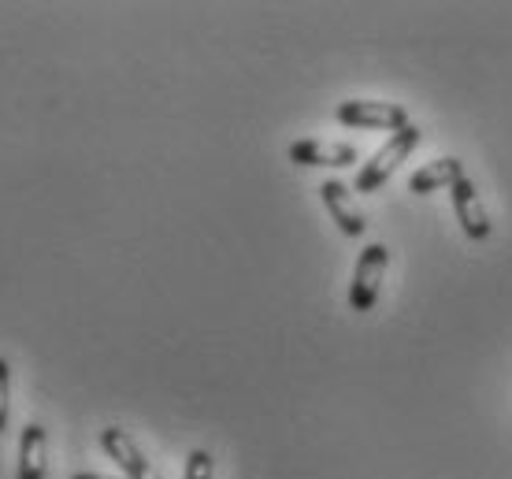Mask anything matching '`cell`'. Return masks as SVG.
Listing matches in <instances>:
<instances>
[{"label": "cell", "instance_id": "1", "mask_svg": "<svg viewBox=\"0 0 512 479\" xmlns=\"http://www.w3.org/2000/svg\"><path fill=\"white\" fill-rule=\"evenodd\" d=\"M420 138H423V130L412 127V123L409 127H401L397 134H390V142H386L372 160H364V164H360L357 179H353V190H360V194H375V190H379V186H383V182L397 171V164H401V160L420 145Z\"/></svg>", "mask_w": 512, "mask_h": 479}, {"label": "cell", "instance_id": "11", "mask_svg": "<svg viewBox=\"0 0 512 479\" xmlns=\"http://www.w3.org/2000/svg\"><path fill=\"white\" fill-rule=\"evenodd\" d=\"M212 472H216L212 454H208V450H193V454L186 457V472H182V479H212Z\"/></svg>", "mask_w": 512, "mask_h": 479}, {"label": "cell", "instance_id": "6", "mask_svg": "<svg viewBox=\"0 0 512 479\" xmlns=\"http://www.w3.org/2000/svg\"><path fill=\"white\" fill-rule=\"evenodd\" d=\"M45 472H49V431H45V424L30 420L19 431L15 479H45Z\"/></svg>", "mask_w": 512, "mask_h": 479}, {"label": "cell", "instance_id": "10", "mask_svg": "<svg viewBox=\"0 0 512 479\" xmlns=\"http://www.w3.org/2000/svg\"><path fill=\"white\" fill-rule=\"evenodd\" d=\"M8 416H12V364L0 357V435L8 431Z\"/></svg>", "mask_w": 512, "mask_h": 479}, {"label": "cell", "instance_id": "9", "mask_svg": "<svg viewBox=\"0 0 512 479\" xmlns=\"http://www.w3.org/2000/svg\"><path fill=\"white\" fill-rule=\"evenodd\" d=\"M457 179H464V168L457 156H442L427 168L412 171L409 175V190L412 194H431V190H442V186H453Z\"/></svg>", "mask_w": 512, "mask_h": 479}, {"label": "cell", "instance_id": "2", "mask_svg": "<svg viewBox=\"0 0 512 479\" xmlns=\"http://www.w3.org/2000/svg\"><path fill=\"white\" fill-rule=\"evenodd\" d=\"M334 119L342 127H357V130H390L397 134L401 127H409V112L401 104L390 101H342L334 108Z\"/></svg>", "mask_w": 512, "mask_h": 479}, {"label": "cell", "instance_id": "7", "mask_svg": "<svg viewBox=\"0 0 512 479\" xmlns=\"http://www.w3.org/2000/svg\"><path fill=\"white\" fill-rule=\"evenodd\" d=\"M453 194V212L461 220V231L472 238V242H487L490 238V220H487V208L479 201V190L472 186V179H457L449 186Z\"/></svg>", "mask_w": 512, "mask_h": 479}, {"label": "cell", "instance_id": "8", "mask_svg": "<svg viewBox=\"0 0 512 479\" xmlns=\"http://www.w3.org/2000/svg\"><path fill=\"white\" fill-rule=\"evenodd\" d=\"M320 197H323V205H327V212H331V220L342 227V234H349V238H360V234L368 231V220H364V212L357 208V201H353V194H349L346 182L327 179L320 186Z\"/></svg>", "mask_w": 512, "mask_h": 479}, {"label": "cell", "instance_id": "5", "mask_svg": "<svg viewBox=\"0 0 512 479\" xmlns=\"http://www.w3.org/2000/svg\"><path fill=\"white\" fill-rule=\"evenodd\" d=\"M286 156L297 168H349V164H357V149L349 142H320V138H301L286 149Z\"/></svg>", "mask_w": 512, "mask_h": 479}, {"label": "cell", "instance_id": "3", "mask_svg": "<svg viewBox=\"0 0 512 479\" xmlns=\"http://www.w3.org/2000/svg\"><path fill=\"white\" fill-rule=\"evenodd\" d=\"M386 260H390V249H386L383 242H372V246L360 253L357 268H353V286H349V309L353 312L375 309L379 286H383Z\"/></svg>", "mask_w": 512, "mask_h": 479}, {"label": "cell", "instance_id": "4", "mask_svg": "<svg viewBox=\"0 0 512 479\" xmlns=\"http://www.w3.org/2000/svg\"><path fill=\"white\" fill-rule=\"evenodd\" d=\"M101 450L112 457L119 468H123V479H164L160 472H156L153 461L138 450V442L130 439L123 428H104L101 431Z\"/></svg>", "mask_w": 512, "mask_h": 479}, {"label": "cell", "instance_id": "12", "mask_svg": "<svg viewBox=\"0 0 512 479\" xmlns=\"http://www.w3.org/2000/svg\"><path fill=\"white\" fill-rule=\"evenodd\" d=\"M71 479H112V476H101V472H75Z\"/></svg>", "mask_w": 512, "mask_h": 479}]
</instances>
